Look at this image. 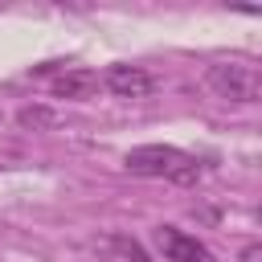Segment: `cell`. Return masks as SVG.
I'll return each mask as SVG.
<instances>
[{
  "instance_id": "obj_1",
  "label": "cell",
  "mask_w": 262,
  "mask_h": 262,
  "mask_svg": "<svg viewBox=\"0 0 262 262\" xmlns=\"http://www.w3.org/2000/svg\"><path fill=\"white\" fill-rule=\"evenodd\" d=\"M123 168L131 176H143V180H172V184H196L201 180V160L172 147V143H143V147H131L123 156Z\"/></svg>"
},
{
  "instance_id": "obj_2",
  "label": "cell",
  "mask_w": 262,
  "mask_h": 262,
  "mask_svg": "<svg viewBox=\"0 0 262 262\" xmlns=\"http://www.w3.org/2000/svg\"><path fill=\"white\" fill-rule=\"evenodd\" d=\"M205 86L221 98V102H237L250 106L262 98V70L246 57H229V61H213L205 70Z\"/></svg>"
},
{
  "instance_id": "obj_3",
  "label": "cell",
  "mask_w": 262,
  "mask_h": 262,
  "mask_svg": "<svg viewBox=\"0 0 262 262\" xmlns=\"http://www.w3.org/2000/svg\"><path fill=\"white\" fill-rule=\"evenodd\" d=\"M156 246H160L164 262H217L205 242H196L192 233H184L176 225H160L156 229Z\"/></svg>"
},
{
  "instance_id": "obj_4",
  "label": "cell",
  "mask_w": 262,
  "mask_h": 262,
  "mask_svg": "<svg viewBox=\"0 0 262 262\" xmlns=\"http://www.w3.org/2000/svg\"><path fill=\"white\" fill-rule=\"evenodd\" d=\"M98 82L115 94V98H147L151 90H156V78L143 70V66H106L102 74H98Z\"/></svg>"
},
{
  "instance_id": "obj_5",
  "label": "cell",
  "mask_w": 262,
  "mask_h": 262,
  "mask_svg": "<svg viewBox=\"0 0 262 262\" xmlns=\"http://www.w3.org/2000/svg\"><path fill=\"white\" fill-rule=\"evenodd\" d=\"M98 74L94 70H86V66H70V70H61L53 82H49V94L53 98H66V102H86V98H94L98 94Z\"/></svg>"
},
{
  "instance_id": "obj_6",
  "label": "cell",
  "mask_w": 262,
  "mask_h": 262,
  "mask_svg": "<svg viewBox=\"0 0 262 262\" xmlns=\"http://www.w3.org/2000/svg\"><path fill=\"white\" fill-rule=\"evenodd\" d=\"M94 250H98L106 262H156L131 233H106V237L94 242Z\"/></svg>"
},
{
  "instance_id": "obj_7",
  "label": "cell",
  "mask_w": 262,
  "mask_h": 262,
  "mask_svg": "<svg viewBox=\"0 0 262 262\" xmlns=\"http://www.w3.org/2000/svg\"><path fill=\"white\" fill-rule=\"evenodd\" d=\"M16 119H20V127H57V115L45 106H25Z\"/></svg>"
},
{
  "instance_id": "obj_8",
  "label": "cell",
  "mask_w": 262,
  "mask_h": 262,
  "mask_svg": "<svg viewBox=\"0 0 262 262\" xmlns=\"http://www.w3.org/2000/svg\"><path fill=\"white\" fill-rule=\"evenodd\" d=\"M237 262H262V246H258V242H250V246L242 250V258H237Z\"/></svg>"
}]
</instances>
